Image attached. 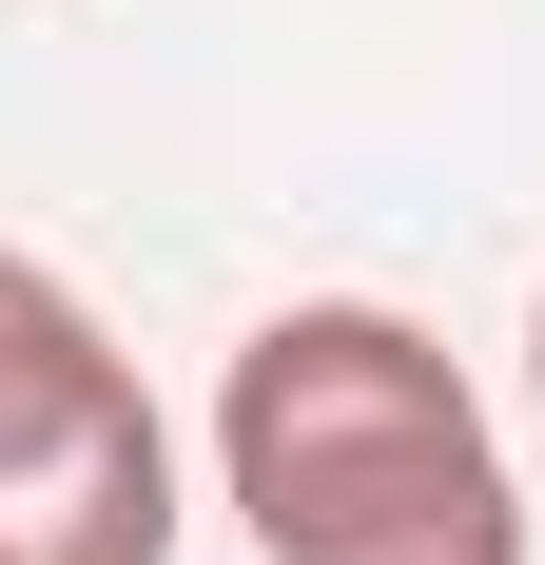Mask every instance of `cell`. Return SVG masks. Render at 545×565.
Returning <instances> with one entry per match:
<instances>
[{
  "label": "cell",
  "instance_id": "cell-4",
  "mask_svg": "<svg viewBox=\"0 0 545 565\" xmlns=\"http://www.w3.org/2000/svg\"><path fill=\"white\" fill-rule=\"evenodd\" d=\"M0 565H20V546H0Z\"/></svg>",
  "mask_w": 545,
  "mask_h": 565
},
{
  "label": "cell",
  "instance_id": "cell-2",
  "mask_svg": "<svg viewBox=\"0 0 545 565\" xmlns=\"http://www.w3.org/2000/svg\"><path fill=\"white\" fill-rule=\"evenodd\" d=\"M0 546L20 565H175V429L98 292L0 234Z\"/></svg>",
  "mask_w": 545,
  "mask_h": 565
},
{
  "label": "cell",
  "instance_id": "cell-1",
  "mask_svg": "<svg viewBox=\"0 0 545 565\" xmlns=\"http://www.w3.org/2000/svg\"><path fill=\"white\" fill-rule=\"evenodd\" d=\"M215 508L254 565H526L488 391L389 292H292L215 371Z\"/></svg>",
  "mask_w": 545,
  "mask_h": 565
},
{
  "label": "cell",
  "instance_id": "cell-3",
  "mask_svg": "<svg viewBox=\"0 0 545 565\" xmlns=\"http://www.w3.org/2000/svg\"><path fill=\"white\" fill-rule=\"evenodd\" d=\"M526 391H545V292H526Z\"/></svg>",
  "mask_w": 545,
  "mask_h": 565
}]
</instances>
